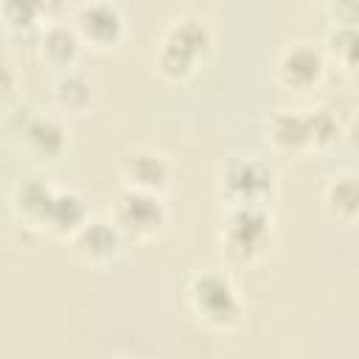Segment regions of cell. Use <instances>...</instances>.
Instances as JSON below:
<instances>
[{"mask_svg": "<svg viewBox=\"0 0 359 359\" xmlns=\"http://www.w3.org/2000/svg\"><path fill=\"white\" fill-rule=\"evenodd\" d=\"M325 70H328V59L320 48H314L311 42H292L278 53L275 81L283 90L309 93L323 84Z\"/></svg>", "mask_w": 359, "mask_h": 359, "instance_id": "7", "label": "cell"}, {"mask_svg": "<svg viewBox=\"0 0 359 359\" xmlns=\"http://www.w3.org/2000/svg\"><path fill=\"white\" fill-rule=\"evenodd\" d=\"M323 210L337 224H356L359 216V182L353 171L334 174L323 188Z\"/></svg>", "mask_w": 359, "mask_h": 359, "instance_id": "13", "label": "cell"}, {"mask_svg": "<svg viewBox=\"0 0 359 359\" xmlns=\"http://www.w3.org/2000/svg\"><path fill=\"white\" fill-rule=\"evenodd\" d=\"M48 3H50V0H48Z\"/></svg>", "mask_w": 359, "mask_h": 359, "instance_id": "22", "label": "cell"}, {"mask_svg": "<svg viewBox=\"0 0 359 359\" xmlns=\"http://www.w3.org/2000/svg\"><path fill=\"white\" fill-rule=\"evenodd\" d=\"M48 0H0V20L11 34H31L45 25Z\"/></svg>", "mask_w": 359, "mask_h": 359, "instance_id": "17", "label": "cell"}, {"mask_svg": "<svg viewBox=\"0 0 359 359\" xmlns=\"http://www.w3.org/2000/svg\"><path fill=\"white\" fill-rule=\"evenodd\" d=\"M56 188L48 180L31 177V180H20L11 191V210L20 222L34 224V227H45V216L50 208Z\"/></svg>", "mask_w": 359, "mask_h": 359, "instance_id": "14", "label": "cell"}, {"mask_svg": "<svg viewBox=\"0 0 359 359\" xmlns=\"http://www.w3.org/2000/svg\"><path fill=\"white\" fill-rule=\"evenodd\" d=\"M216 191L227 208H269L278 194L275 165L258 154L230 157L219 171Z\"/></svg>", "mask_w": 359, "mask_h": 359, "instance_id": "3", "label": "cell"}, {"mask_svg": "<svg viewBox=\"0 0 359 359\" xmlns=\"http://www.w3.org/2000/svg\"><path fill=\"white\" fill-rule=\"evenodd\" d=\"M17 95V73L14 67L0 56V104H8Z\"/></svg>", "mask_w": 359, "mask_h": 359, "instance_id": "21", "label": "cell"}, {"mask_svg": "<svg viewBox=\"0 0 359 359\" xmlns=\"http://www.w3.org/2000/svg\"><path fill=\"white\" fill-rule=\"evenodd\" d=\"M84 48L109 53L126 36V17L112 0H87L73 11L70 20Z\"/></svg>", "mask_w": 359, "mask_h": 359, "instance_id": "6", "label": "cell"}, {"mask_svg": "<svg viewBox=\"0 0 359 359\" xmlns=\"http://www.w3.org/2000/svg\"><path fill=\"white\" fill-rule=\"evenodd\" d=\"M323 3H325V0H323Z\"/></svg>", "mask_w": 359, "mask_h": 359, "instance_id": "23", "label": "cell"}, {"mask_svg": "<svg viewBox=\"0 0 359 359\" xmlns=\"http://www.w3.org/2000/svg\"><path fill=\"white\" fill-rule=\"evenodd\" d=\"M87 219H90V208H87L84 196L79 191H62V188H56L42 230H48V233H53L59 238H70Z\"/></svg>", "mask_w": 359, "mask_h": 359, "instance_id": "15", "label": "cell"}, {"mask_svg": "<svg viewBox=\"0 0 359 359\" xmlns=\"http://www.w3.org/2000/svg\"><path fill=\"white\" fill-rule=\"evenodd\" d=\"M70 244H73V252L84 261V264H93V266H109L112 261L121 258L123 252V233L115 227V222L107 216V219H87L73 236H70Z\"/></svg>", "mask_w": 359, "mask_h": 359, "instance_id": "10", "label": "cell"}, {"mask_svg": "<svg viewBox=\"0 0 359 359\" xmlns=\"http://www.w3.org/2000/svg\"><path fill=\"white\" fill-rule=\"evenodd\" d=\"M213 50V34L202 20H174L160 45L154 48V73L168 84H185L208 62Z\"/></svg>", "mask_w": 359, "mask_h": 359, "instance_id": "1", "label": "cell"}, {"mask_svg": "<svg viewBox=\"0 0 359 359\" xmlns=\"http://www.w3.org/2000/svg\"><path fill=\"white\" fill-rule=\"evenodd\" d=\"M17 135H20V149L36 165H53L70 149V135L56 115H28L17 129Z\"/></svg>", "mask_w": 359, "mask_h": 359, "instance_id": "8", "label": "cell"}, {"mask_svg": "<svg viewBox=\"0 0 359 359\" xmlns=\"http://www.w3.org/2000/svg\"><path fill=\"white\" fill-rule=\"evenodd\" d=\"M188 309L199 325L230 334L244 323V303L224 269H199L188 280Z\"/></svg>", "mask_w": 359, "mask_h": 359, "instance_id": "2", "label": "cell"}, {"mask_svg": "<svg viewBox=\"0 0 359 359\" xmlns=\"http://www.w3.org/2000/svg\"><path fill=\"white\" fill-rule=\"evenodd\" d=\"M272 236L275 222L269 208H227L219 230V247L230 264L252 266L269 252Z\"/></svg>", "mask_w": 359, "mask_h": 359, "instance_id": "4", "label": "cell"}, {"mask_svg": "<svg viewBox=\"0 0 359 359\" xmlns=\"http://www.w3.org/2000/svg\"><path fill=\"white\" fill-rule=\"evenodd\" d=\"M266 140L280 154H314L309 109H278L269 118Z\"/></svg>", "mask_w": 359, "mask_h": 359, "instance_id": "11", "label": "cell"}, {"mask_svg": "<svg viewBox=\"0 0 359 359\" xmlns=\"http://www.w3.org/2000/svg\"><path fill=\"white\" fill-rule=\"evenodd\" d=\"M109 219L115 222V227L123 233L126 241H154L157 236L165 233L171 213L160 194L121 188L112 199Z\"/></svg>", "mask_w": 359, "mask_h": 359, "instance_id": "5", "label": "cell"}, {"mask_svg": "<svg viewBox=\"0 0 359 359\" xmlns=\"http://www.w3.org/2000/svg\"><path fill=\"white\" fill-rule=\"evenodd\" d=\"M359 36H356V25H331L325 34V59L337 62V67H342L345 73L356 70V56H359Z\"/></svg>", "mask_w": 359, "mask_h": 359, "instance_id": "18", "label": "cell"}, {"mask_svg": "<svg viewBox=\"0 0 359 359\" xmlns=\"http://www.w3.org/2000/svg\"><path fill=\"white\" fill-rule=\"evenodd\" d=\"M93 98H95V87L79 70H65L53 81V104L65 115H84L93 107Z\"/></svg>", "mask_w": 359, "mask_h": 359, "instance_id": "16", "label": "cell"}, {"mask_svg": "<svg viewBox=\"0 0 359 359\" xmlns=\"http://www.w3.org/2000/svg\"><path fill=\"white\" fill-rule=\"evenodd\" d=\"M81 50H84V45L70 22H50L48 28H42V39H39L42 62L56 67L59 73L73 70Z\"/></svg>", "mask_w": 359, "mask_h": 359, "instance_id": "12", "label": "cell"}, {"mask_svg": "<svg viewBox=\"0 0 359 359\" xmlns=\"http://www.w3.org/2000/svg\"><path fill=\"white\" fill-rule=\"evenodd\" d=\"M331 25H356L359 20V8L356 0H325Z\"/></svg>", "mask_w": 359, "mask_h": 359, "instance_id": "20", "label": "cell"}, {"mask_svg": "<svg viewBox=\"0 0 359 359\" xmlns=\"http://www.w3.org/2000/svg\"><path fill=\"white\" fill-rule=\"evenodd\" d=\"M118 177H121V188H132V191H146V194H165L174 177V168L168 163V157L163 151L154 149H129L126 154H121L118 163Z\"/></svg>", "mask_w": 359, "mask_h": 359, "instance_id": "9", "label": "cell"}, {"mask_svg": "<svg viewBox=\"0 0 359 359\" xmlns=\"http://www.w3.org/2000/svg\"><path fill=\"white\" fill-rule=\"evenodd\" d=\"M309 123H311L314 154L328 151L339 140V135H342V121L337 118V112L331 107H314V109H309Z\"/></svg>", "mask_w": 359, "mask_h": 359, "instance_id": "19", "label": "cell"}]
</instances>
